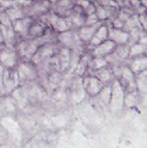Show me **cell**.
Returning a JSON list of instances; mask_svg holds the SVG:
<instances>
[{
  "instance_id": "obj_1",
  "label": "cell",
  "mask_w": 147,
  "mask_h": 148,
  "mask_svg": "<svg viewBox=\"0 0 147 148\" xmlns=\"http://www.w3.org/2000/svg\"><path fill=\"white\" fill-rule=\"evenodd\" d=\"M57 40L62 47L68 48L71 50H76L82 54L88 51V44L81 39L77 33V29H69L58 33Z\"/></svg>"
},
{
  "instance_id": "obj_2",
  "label": "cell",
  "mask_w": 147,
  "mask_h": 148,
  "mask_svg": "<svg viewBox=\"0 0 147 148\" xmlns=\"http://www.w3.org/2000/svg\"><path fill=\"white\" fill-rule=\"evenodd\" d=\"M40 46L37 38L20 39L16 45L20 62H32V58Z\"/></svg>"
},
{
  "instance_id": "obj_3",
  "label": "cell",
  "mask_w": 147,
  "mask_h": 148,
  "mask_svg": "<svg viewBox=\"0 0 147 148\" xmlns=\"http://www.w3.org/2000/svg\"><path fill=\"white\" fill-rule=\"evenodd\" d=\"M111 101L109 108L113 114H119L125 107V90L120 82L114 79L111 84Z\"/></svg>"
},
{
  "instance_id": "obj_4",
  "label": "cell",
  "mask_w": 147,
  "mask_h": 148,
  "mask_svg": "<svg viewBox=\"0 0 147 148\" xmlns=\"http://www.w3.org/2000/svg\"><path fill=\"white\" fill-rule=\"evenodd\" d=\"M16 71L20 81V85L29 82H36L39 78L37 66L33 62H19Z\"/></svg>"
},
{
  "instance_id": "obj_5",
  "label": "cell",
  "mask_w": 147,
  "mask_h": 148,
  "mask_svg": "<svg viewBox=\"0 0 147 148\" xmlns=\"http://www.w3.org/2000/svg\"><path fill=\"white\" fill-rule=\"evenodd\" d=\"M20 58L16 47L9 46L3 42L0 44V64L4 68L13 69H16Z\"/></svg>"
},
{
  "instance_id": "obj_6",
  "label": "cell",
  "mask_w": 147,
  "mask_h": 148,
  "mask_svg": "<svg viewBox=\"0 0 147 148\" xmlns=\"http://www.w3.org/2000/svg\"><path fill=\"white\" fill-rule=\"evenodd\" d=\"M111 85H106L100 93L89 98L90 103L100 113H103L109 109L111 101Z\"/></svg>"
},
{
  "instance_id": "obj_7",
  "label": "cell",
  "mask_w": 147,
  "mask_h": 148,
  "mask_svg": "<svg viewBox=\"0 0 147 148\" xmlns=\"http://www.w3.org/2000/svg\"><path fill=\"white\" fill-rule=\"evenodd\" d=\"M61 48H62V46L59 42L44 43L37 49L36 54L34 55V56L32 58V62L36 65H37L42 61L50 58V57L55 56L56 54H58Z\"/></svg>"
},
{
  "instance_id": "obj_8",
  "label": "cell",
  "mask_w": 147,
  "mask_h": 148,
  "mask_svg": "<svg viewBox=\"0 0 147 148\" xmlns=\"http://www.w3.org/2000/svg\"><path fill=\"white\" fill-rule=\"evenodd\" d=\"M52 9V3L49 0L34 1L30 3L24 5V10L27 16L32 17L36 20L41 15L49 11Z\"/></svg>"
},
{
  "instance_id": "obj_9",
  "label": "cell",
  "mask_w": 147,
  "mask_h": 148,
  "mask_svg": "<svg viewBox=\"0 0 147 148\" xmlns=\"http://www.w3.org/2000/svg\"><path fill=\"white\" fill-rule=\"evenodd\" d=\"M116 79V78H115ZM121 86L123 87L126 93L138 91L137 82H136V75L131 70L128 65H123L120 75L117 79Z\"/></svg>"
},
{
  "instance_id": "obj_10",
  "label": "cell",
  "mask_w": 147,
  "mask_h": 148,
  "mask_svg": "<svg viewBox=\"0 0 147 148\" xmlns=\"http://www.w3.org/2000/svg\"><path fill=\"white\" fill-rule=\"evenodd\" d=\"M82 82L86 94L89 98L96 95L106 86L101 80L90 74H86L82 77Z\"/></svg>"
},
{
  "instance_id": "obj_11",
  "label": "cell",
  "mask_w": 147,
  "mask_h": 148,
  "mask_svg": "<svg viewBox=\"0 0 147 148\" xmlns=\"http://www.w3.org/2000/svg\"><path fill=\"white\" fill-rule=\"evenodd\" d=\"M3 86L5 90V96L11 95V93L20 86V81L16 69H4L3 72Z\"/></svg>"
},
{
  "instance_id": "obj_12",
  "label": "cell",
  "mask_w": 147,
  "mask_h": 148,
  "mask_svg": "<svg viewBox=\"0 0 147 148\" xmlns=\"http://www.w3.org/2000/svg\"><path fill=\"white\" fill-rule=\"evenodd\" d=\"M34 22H35V20L29 16L16 19V20L12 21L13 29L16 32V36L19 37V39L28 38L29 30Z\"/></svg>"
},
{
  "instance_id": "obj_13",
  "label": "cell",
  "mask_w": 147,
  "mask_h": 148,
  "mask_svg": "<svg viewBox=\"0 0 147 148\" xmlns=\"http://www.w3.org/2000/svg\"><path fill=\"white\" fill-rule=\"evenodd\" d=\"M76 0H59L52 5L51 10L57 16L64 18H69Z\"/></svg>"
},
{
  "instance_id": "obj_14",
  "label": "cell",
  "mask_w": 147,
  "mask_h": 148,
  "mask_svg": "<svg viewBox=\"0 0 147 148\" xmlns=\"http://www.w3.org/2000/svg\"><path fill=\"white\" fill-rule=\"evenodd\" d=\"M50 27L57 33H61L69 29H75L73 28V25L69 18L61 17L56 14H55L52 10H51V16H50Z\"/></svg>"
},
{
  "instance_id": "obj_15",
  "label": "cell",
  "mask_w": 147,
  "mask_h": 148,
  "mask_svg": "<svg viewBox=\"0 0 147 148\" xmlns=\"http://www.w3.org/2000/svg\"><path fill=\"white\" fill-rule=\"evenodd\" d=\"M108 39V27L106 21L99 27V29L94 33V36L88 43V51L92 50L96 46L100 45L103 42Z\"/></svg>"
},
{
  "instance_id": "obj_16",
  "label": "cell",
  "mask_w": 147,
  "mask_h": 148,
  "mask_svg": "<svg viewBox=\"0 0 147 148\" xmlns=\"http://www.w3.org/2000/svg\"><path fill=\"white\" fill-rule=\"evenodd\" d=\"M116 46H117V44L114 42L107 39V41L103 42L100 45L94 48L89 52H90V54L92 55L93 57L105 58L106 56H107L109 54H111L115 49Z\"/></svg>"
},
{
  "instance_id": "obj_17",
  "label": "cell",
  "mask_w": 147,
  "mask_h": 148,
  "mask_svg": "<svg viewBox=\"0 0 147 148\" xmlns=\"http://www.w3.org/2000/svg\"><path fill=\"white\" fill-rule=\"evenodd\" d=\"M106 23L108 27V39L109 40L114 42L117 45L127 43L128 37H129L128 32L124 31L123 29L113 28L107 20L106 21Z\"/></svg>"
},
{
  "instance_id": "obj_18",
  "label": "cell",
  "mask_w": 147,
  "mask_h": 148,
  "mask_svg": "<svg viewBox=\"0 0 147 148\" xmlns=\"http://www.w3.org/2000/svg\"><path fill=\"white\" fill-rule=\"evenodd\" d=\"M86 74H90L94 75L99 80H101L105 85H111L113 80L115 79L111 66L101 68L97 70H88Z\"/></svg>"
},
{
  "instance_id": "obj_19",
  "label": "cell",
  "mask_w": 147,
  "mask_h": 148,
  "mask_svg": "<svg viewBox=\"0 0 147 148\" xmlns=\"http://www.w3.org/2000/svg\"><path fill=\"white\" fill-rule=\"evenodd\" d=\"M87 16L88 15L85 12V10L78 3H75V5L73 8L71 16L69 17V20L73 25V28L75 29H78L79 28L82 27L84 25Z\"/></svg>"
},
{
  "instance_id": "obj_20",
  "label": "cell",
  "mask_w": 147,
  "mask_h": 148,
  "mask_svg": "<svg viewBox=\"0 0 147 148\" xmlns=\"http://www.w3.org/2000/svg\"><path fill=\"white\" fill-rule=\"evenodd\" d=\"M58 60H59V68L60 71L63 74H67L69 69L70 66V60H71V49L62 47L59 50L58 54Z\"/></svg>"
},
{
  "instance_id": "obj_21",
  "label": "cell",
  "mask_w": 147,
  "mask_h": 148,
  "mask_svg": "<svg viewBox=\"0 0 147 148\" xmlns=\"http://www.w3.org/2000/svg\"><path fill=\"white\" fill-rule=\"evenodd\" d=\"M105 21H100L99 23H97L96 24L92 25V26H82V27H81V28H79L77 29V33H78L79 36L81 37V39L85 43L88 44L90 42V40L92 39V37L94 36L96 30L99 29V27Z\"/></svg>"
},
{
  "instance_id": "obj_22",
  "label": "cell",
  "mask_w": 147,
  "mask_h": 148,
  "mask_svg": "<svg viewBox=\"0 0 147 148\" xmlns=\"http://www.w3.org/2000/svg\"><path fill=\"white\" fill-rule=\"evenodd\" d=\"M127 65L134 75H138L147 70V55L138 56L133 59H128Z\"/></svg>"
},
{
  "instance_id": "obj_23",
  "label": "cell",
  "mask_w": 147,
  "mask_h": 148,
  "mask_svg": "<svg viewBox=\"0 0 147 148\" xmlns=\"http://www.w3.org/2000/svg\"><path fill=\"white\" fill-rule=\"evenodd\" d=\"M92 59H93V56L89 51H87L84 54H82L75 71H74V74L75 75L83 77L88 69V66H89V63Z\"/></svg>"
},
{
  "instance_id": "obj_24",
  "label": "cell",
  "mask_w": 147,
  "mask_h": 148,
  "mask_svg": "<svg viewBox=\"0 0 147 148\" xmlns=\"http://www.w3.org/2000/svg\"><path fill=\"white\" fill-rule=\"evenodd\" d=\"M0 29H1L2 36H3V43L6 45H9V46L16 47V43L18 42V41L20 39L16 36L13 28H8V27H5V26L0 24Z\"/></svg>"
},
{
  "instance_id": "obj_25",
  "label": "cell",
  "mask_w": 147,
  "mask_h": 148,
  "mask_svg": "<svg viewBox=\"0 0 147 148\" xmlns=\"http://www.w3.org/2000/svg\"><path fill=\"white\" fill-rule=\"evenodd\" d=\"M5 11L8 13V15L10 16L12 21L27 16L25 10H24V5L16 3L14 1H13V3L5 10Z\"/></svg>"
},
{
  "instance_id": "obj_26",
  "label": "cell",
  "mask_w": 147,
  "mask_h": 148,
  "mask_svg": "<svg viewBox=\"0 0 147 148\" xmlns=\"http://www.w3.org/2000/svg\"><path fill=\"white\" fill-rule=\"evenodd\" d=\"M57 36L58 33L55 30H54L51 27H47L44 34L41 37H38L37 39L39 41L40 45L49 42H58Z\"/></svg>"
},
{
  "instance_id": "obj_27",
  "label": "cell",
  "mask_w": 147,
  "mask_h": 148,
  "mask_svg": "<svg viewBox=\"0 0 147 148\" xmlns=\"http://www.w3.org/2000/svg\"><path fill=\"white\" fill-rule=\"evenodd\" d=\"M46 30V27L42 24H41L40 23L35 21L33 23V24L31 25L29 30V35H28V38H31V39H35V38H38L41 37L44 32Z\"/></svg>"
},
{
  "instance_id": "obj_28",
  "label": "cell",
  "mask_w": 147,
  "mask_h": 148,
  "mask_svg": "<svg viewBox=\"0 0 147 148\" xmlns=\"http://www.w3.org/2000/svg\"><path fill=\"white\" fill-rule=\"evenodd\" d=\"M146 55H147V45L138 42L130 47L129 59H133V58L141 56H146Z\"/></svg>"
},
{
  "instance_id": "obj_29",
  "label": "cell",
  "mask_w": 147,
  "mask_h": 148,
  "mask_svg": "<svg viewBox=\"0 0 147 148\" xmlns=\"http://www.w3.org/2000/svg\"><path fill=\"white\" fill-rule=\"evenodd\" d=\"M135 75L139 93L147 94V70Z\"/></svg>"
},
{
  "instance_id": "obj_30",
  "label": "cell",
  "mask_w": 147,
  "mask_h": 148,
  "mask_svg": "<svg viewBox=\"0 0 147 148\" xmlns=\"http://www.w3.org/2000/svg\"><path fill=\"white\" fill-rule=\"evenodd\" d=\"M134 28H139V29H142L141 28V25H140V23H139V16L134 14V15H132L125 23V25L123 27V30L124 31H126V32H129L131 29H134Z\"/></svg>"
},
{
  "instance_id": "obj_31",
  "label": "cell",
  "mask_w": 147,
  "mask_h": 148,
  "mask_svg": "<svg viewBox=\"0 0 147 148\" xmlns=\"http://www.w3.org/2000/svg\"><path fill=\"white\" fill-rule=\"evenodd\" d=\"M139 101V91H133L125 94V107L133 108Z\"/></svg>"
},
{
  "instance_id": "obj_32",
  "label": "cell",
  "mask_w": 147,
  "mask_h": 148,
  "mask_svg": "<svg viewBox=\"0 0 147 148\" xmlns=\"http://www.w3.org/2000/svg\"><path fill=\"white\" fill-rule=\"evenodd\" d=\"M107 66H110V65L106 58L93 57V59L91 60V62L89 63L88 70H97V69H100L101 68H105Z\"/></svg>"
},
{
  "instance_id": "obj_33",
  "label": "cell",
  "mask_w": 147,
  "mask_h": 148,
  "mask_svg": "<svg viewBox=\"0 0 147 148\" xmlns=\"http://www.w3.org/2000/svg\"><path fill=\"white\" fill-rule=\"evenodd\" d=\"M142 29H139V28H134L133 29H131L128 33H129V37H128V41H127V45H129L130 47L138 43L139 38H140V36H141V33H142Z\"/></svg>"
},
{
  "instance_id": "obj_34",
  "label": "cell",
  "mask_w": 147,
  "mask_h": 148,
  "mask_svg": "<svg viewBox=\"0 0 147 148\" xmlns=\"http://www.w3.org/2000/svg\"><path fill=\"white\" fill-rule=\"evenodd\" d=\"M76 3H78L87 13V15L93 14L95 12V3L88 0H76Z\"/></svg>"
},
{
  "instance_id": "obj_35",
  "label": "cell",
  "mask_w": 147,
  "mask_h": 148,
  "mask_svg": "<svg viewBox=\"0 0 147 148\" xmlns=\"http://www.w3.org/2000/svg\"><path fill=\"white\" fill-rule=\"evenodd\" d=\"M105 9L107 11V21L109 23L113 21L118 16V14L120 10V8L119 6H105Z\"/></svg>"
},
{
  "instance_id": "obj_36",
  "label": "cell",
  "mask_w": 147,
  "mask_h": 148,
  "mask_svg": "<svg viewBox=\"0 0 147 148\" xmlns=\"http://www.w3.org/2000/svg\"><path fill=\"white\" fill-rule=\"evenodd\" d=\"M95 3V14L98 16V18L100 19V21H107V11L104 6L99 4L98 3Z\"/></svg>"
},
{
  "instance_id": "obj_37",
  "label": "cell",
  "mask_w": 147,
  "mask_h": 148,
  "mask_svg": "<svg viewBox=\"0 0 147 148\" xmlns=\"http://www.w3.org/2000/svg\"><path fill=\"white\" fill-rule=\"evenodd\" d=\"M0 24L8 28H13L12 20L5 10L0 11Z\"/></svg>"
},
{
  "instance_id": "obj_38",
  "label": "cell",
  "mask_w": 147,
  "mask_h": 148,
  "mask_svg": "<svg viewBox=\"0 0 147 148\" xmlns=\"http://www.w3.org/2000/svg\"><path fill=\"white\" fill-rule=\"evenodd\" d=\"M100 22V19L98 18V16H96L95 13H93V14H89L86 17V20H85V23H84V25L83 26H92V25H94L96 24L97 23Z\"/></svg>"
},
{
  "instance_id": "obj_39",
  "label": "cell",
  "mask_w": 147,
  "mask_h": 148,
  "mask_svg": "<svg viewBox=\"0 0 147 148\" xmlns=\"http://www.w3.org/2000/svg\"><path fill=\"white\" fill-rule=\"evenodd\" d=\"M4 67L0 64V97L5 96V90L3 86V72H4Z\"/></svg>"
},
{
  "instance_id": "obj_40",
  "label": "cell",
  "mask_w": 147,
  "mask_h": 148,
  "mask_svg": "<svg viewBox=\"0 0 147 148\" xmlns=\"http://www.w3.org/2000/svg\"><path fill=\"white\" fill-rule=\"evenodd\" d=\"M115 2L117 3L118 6L120 9H131V10H133L132 6H131V0H115Z\"/></svg>"
},
{
  "instance_id": "obj_41",
  "label": "cell",
  "mask_w": 147,
  "mask_h": 148,
  "mask_svg": "<svg viewBox=\"0 0 147 148\" xmlns=\"http://www.w3.org/2000/svg\"><path fill=\"white\" fill-rule=\"evenodd\" d=\"M139 20L143 30L147 32V15L146 13H143L139 15Z\"/></svg>"
},
{
  "instance_id": "obj_42",
  "label": "cell",
  "mask_w": 147,
  "mask_h": 148,
  "mask_svg": "<svg viewBox=\"0 0 147 148\" xmlns=\"http://www.w3.org/2000/svg\"><path fill=\"white\" fill-rule=\"evenodd\" d=\"M110 24H111L113 28H115V29H122L123 27H124V25H125V22H123L122 20H120V19L117 16L113 21H112V22L110 23Z\"/></svg>"
},
{
  "instance_id": "obj_43",
  "label": "cell",
  "mask_w": 147,
  "mask_h": 148,
  "mask_svg": "<svg viewBox=\"0 0 147 148\" xmlns=\"http://www.w3.org/2000/svg\"><path fill=\"white\" fill-rule=\"evenodd\" d=\"M96 3L102 6H118L115 0H96Z\"/></svg>"
},
{
  "instance_id": "obj_44",
  "label": "cell",
  "mask_w": 147,
  "mask_h": 148,
  "mask_svg": "<svg viewBox=\"0 0 147 148\" xmlns=\"http://www.w3.org/2000/svg\"><path fill=\"white\" fill-rule=\"evenodd\" d=\"M13 3V1L9 0H0V11L5 10L7 8H9Z\"/></svg>"
},
{
  "instance_id": "obj_45",
  "label": "cell",
  "mask_w": 147,
  "mask_h": 148,
  "mask_svg": "<svg viewBox=\"0 0 147 148\" xmlns=\"http://www.w3.org/2000/svg\"><path fill=\"white\" fill-rule=\"evenodd\" d=\"M139 1H140L141 4L147 9V0H139Z\"/></svg>"
},
{
  "instance_id": "obj_46",
  "label": "cell",
  "mask_w": 147,
  "mask_h": 148,
  "mask_svg": "<svg viewBox=\"0 0 147 148\" xmlns=\"http://www.w3.org/2000/svg\"><path fill=\"white\" fill-rule=\"evenodd\" d=\"M3 42V36H2V33H1V29H0V44Z\"/></svg>"
},
{
  "instance_id": "obj_47",
  "label": "cell",
  "mask_w": 147,
  "mask_h": 148,
  "mask_svg": "<svg viewBox=\"0 0 147 148\" xmlns=\"http://www.w3.org/2000/svg\"><path fill=\"white\" fill-rule=\"evenodd\" d=\"M49 1H50V3H52V5H53V4H55V3H57L59 0H49Z\"/></svg>"
},
{
  "instance_id": "obj_48",
  "label": "cell",
  "mask_w": 147,
  "mask_h": 148,
  "mask_svg": "<svg viewBox=\"0 0 147 148\" xmlns=\"http://www.w3.org/2000/svg\"><path fill=\"white\" fill-rule=\"evenodd\" d=\"M88 1H90V2H92V3H95V2H96V0H88Z\"/></svg>"
},
{
  "instance_id": "obj_49",
  "label": "cell",
  "mask_w": 147,
  "mask_h": 148,
  "mask_svg": "<svg viewBox=\"0 0 147 148\" xmlns=\"http://www.w3.org/2000/svg\"><path fill=\"white\" fill-rule=\"evenodd\" d=\"M9 1H14V0H9Z\"/></svg>"
},
{
  "instance_id": "obj_50",
  "label": "cell",
  "mask_w": 147,
  "mask_h": 148,
  "mask_svg": "<svg viewBox=\"0 0 147 148\" xmlns=\"http://www.w3.org/2000/svg\"><path fill=\"white\" fill-rule=\"evenodd\" d=\"M146 15H147V10H146Z\"/></svg>"
}]
</instances>
